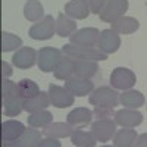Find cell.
<instances>
[{"label":"cell","instance_id":"6da1fadb","mask_svg":"<svg viewBox=\"0 0 147 147\" xmlns=\"http://www.w3.org/2000/svg\"><path fill=\"white\" fill-rule=\"evenodd\" d=\"M2 100L6 116H18L24 110V100L16 91V84L7 78H3L2 81Z\"/></svg>","mask_w":147,"mask_h":147},{"label":"cell","instance_id":"7a4b0ae2","mask_svg":"<svg viewBox=\"0 0 147 147\" xmlns=\"http://www.w3.org/2000/svg\"><path fill=\"white\" fill-rule=\"evenodd\" d=\"M62 53L72 59H78V60H106L107 55L100 52L99 49L94 47H84V46H75V44H65L62 46Z\"/></svg>","mask_w":147,"mask_h":147},{"label":"cell","instance_id":"3957f363","mask_svg":"<svg viewBox=\"0 0 147 147\" xmlns=\"http://www.w3.org/2000/svg\"><path fill=\"white\" fill-rule=\"evenodd\" d=\"M119 103V94L110 87H99L91 91L90 94V105L94 107L102 109H113Z\"/></svg>","mask_w":147,"mask_h":147},{"label":"cell","instance_id":"277c9868","mask_svg":"<svg viewBox=\"0 0 147 147\" xmlns=\"http://www.w3.org/2000/svg\"><path fill=\"white\" fill-rule=\"evenodd\" d=\"M62 59V50L55 47H43L40 49L37 56V63L40 71L43 72H53Z\"/></svg>","mask_w":147,"mask_h":147},{"label":"cell","instance_id":"5b68a950","mask_svg":"<svg viewBox=\"0 0 147 147\" xmlns=\"http://www.w3.org/2000/svg\"><path fill=\"white\" fill-rule=\"evenodd\" d=\"M137 81V77L131 69L128 68H115L110 74V85L116 90H129L134 87V84Z\"/></svg>","mask_w":147,"mask_h":147},{"label":"cell","instance_id":"8992f818","mask_svg":"<svg viewBox=\"0 0 147 147\" xmlns=\"http://www.w3.org/2000/svg\"><path fill=\"white\" fill-rule=\"evenodd\" d=\"M91 132L97 141L106 143L109 140H112L116 134V122L112 121L110 118H103L97 119L91 124Z\"/></svg>","mask_w":147,"mask_h":147},{"label":"cell","instance_id":"52a82bcc","mask_svg":"<svg viewBox=\"0 0 147 147\" xmlns=\"http://www.w3.org/2000/svg\"><path fill=\"white\" fill-rule=\"evenodd\" d=\"M56 32V21L52 15L44 16L41 21L30 28V37L32 40H49Z\"/></svg>","mask_w":147,"mask_h":147},{"label":"cell","instance_id":"ba28073f","mask_svg":"<svg viewBox=\"0 0 147 147\" xmlns=\"http://www.w3.org/2000/svg\"><path fill=\"white\" fill-rule=\"evenodd\" d=\"M128 10V0H106V5L100 12V19L103 22H115Z\"/></svg>","mask_w":147,"mask_h":147},{"label":"cell","instance_id":"9c48e42d","mask_svg":"<svg viewBox=\"0 0 147 147\" xmlns=\"http://www.w3.org/2000/svg\"><path fill=\"white\" fill-rule=\"evenodd\" d=\"M49 97H50V103L57 109H65L74 105V96L65 87L56 84L49 85Z\"/></svg>","mask_w":147,"mask_h":147},{"label":"cell","instance_id":"30bf717a","mask_svg":"<svg viewBox=\"0 0 147 147\" xmlns=\"http://www.w3.org/2000/svg\"><path fill=\"white\" fill-rule=\"evenodd\" d=\"M99 30L97 28H81L77 30L71 37L69 41L71 44L75 46H84V47H94L99 41Z\"/></svg>","mask_w":147,"mask_h":147},{"label":"cell","instance_id":"8fae6325","mask_svg":"<svg viewBox=\"0 0 147 147\" xmlns=\"http://www.w3.org/2000/svg\"><path fill=\"white\" fill-rule=\"evenodd\" d=\"M65 88L77 97H84L90 94L94 90V84L87 80V78H81V77H71L68 80H65Z\"/></svg>","mask_w":147,"mask_h":147},{"label":"cell","instance_id":"7c38bea8","mask_svg":"<svg viewBox=\"0 0 147 147\" xmlns=\"http://www.w3.org/2000/svg\"><path fill=\"white\" fill-rule=\"evenodd\" d=\"M24 131H25V127H24L22 122L13 121V119L5 121L2 124V141H3V146L9 147L10 143H13L18 138H21Z\"/></svg>","mask_w":147,"mask_h":147},{"label":"cell","instance_id":"4fadbf2b","mask_svg":"<svg viewBox=\"0 0 147 147\" xmlns=\"http://www.w3.org/2000/svg\"><path fill=\"white\" fill-rule=\"evenodd\" d=\"M97 47H99L100 52L106 55L118 52V49L121 47V38H119L118 32H115L113 30H103L99 35Z\"/></svg>","mask_w":147,"mask_h":147},{"label":"cell","instance_id":"5bb4252c","mask_svg":"<svg viewBox=\"0 0 147 147\" xmlns=\"http://www.w3.org/2000/svg\"><path fill=\"white\" fill-rule=\"evenodd\" d=\"M37 56H38V53L32 47H21L12 57V63L19 69H30L34 66Z\"/></svg>","mask_w":147,"mask_h":147},{"label":"cell","instance_id":"9a60e30c","mask_svg":"<svg viewBox=\"0 0 147 147\" xmlns=\"http://www.w3.org/2000/svg\"><path fill=\"white\" fill-rule=\"evenodd\" d=\"M115 122L121 127H128V128H134L140 125L143 122V115L138 112L137 109H122L118 110L115 113Z\"/></svg>","mask_w":147,"mask_h":147},{"label":"cell","instance_id":"2e32d148","mask_svg":"<svg viewBox=\"0 0 147 147\" xmlns=\"http://www.w3.org/2000/svg\"><path fill=\"white\" fill-rule=\"evenodd\" d=\"M91 118H93V112L87 107H77L71 110L66 116V122L72 127V128H82L85 125H88L91 122Z\"/></svg>","mask_w":147,"mask_h":147},{"label":"cell","instance_id":"e0dca14e","mask_svg":"<svg viewBox=\"0 0 147 147\" xmlns=\"http://www.w3.org/2000/svg\"><path fill=\"white\" fill-rule=\"evenodd\" d=\"M65 13L74 19H85L90 13L87 0H71L65 5Z\"/></svg>","mask_w":147,"mask_h":147},{"label":"cell","instance_id":"ac0fdd59","mask_svg":"<svg viewBox=\"0 0 147 147\" xmlns=\"http://www.w3.org/2000/svg\"><path fill=\"white\" fill-rule=\"evenodd\" d=\"M50 103V97H49V93L40 91L37 96L31 97L28 100H24V110H27L28 113L37 112V110H43L46 109Z\"/></svg>","mask_w":147,"mask_h":147},{"label":"cell","instance_id":"d6986e66","mask_svg":"<svg viewBox=\"0 0 147 147\" xmlns=\"http://www.w3.org/2000/svg\"><path fill=\"white\" fill-rule=\"evenodd\" d=\"M140 27V22L132 16H121L115 22H112V30L118 34H132Z\"/></svg>","mask_w":147,"mask_h":147},{"label":"cell","instance_id":"ffe728a7","mask_svg":"<svg viewBox=\"0 0 147 147\" xmlns=\"http://www.w3.org/2000/svg\"><path fill=\"white\" fill-rule=\"evenodd\" d=\"M119 102L122 106H125L128 109H138L144 105V96L137 91V90H125L122 94H119Z\"/></svg>","mask_w":147,"mask_h":147},{"label":"cell","instance_id":"44dd1931","mask_svg":"<svg viewBox=\"0 0 147 147\" xmlns=\"http://www.w3.org/2000/svg\"><path fill=\"white\" fill-rule=\"evenodd\" d=\"M97 71H99V65L94 60H75L74 75L90 80L97 74Z\"/></svg>","mask_w":147,"mask_h":147},{"label":"cell","instance_id":"7402d4cb","mask_svg":"<svg viewBox=\"0 0 147 147\" xmlns=\"http://www.w3.org/2000/svg\"><path fill=\"white\" fill-rule=\"evenodd\" d=\"M43 134L46 137H55V138H63L69 137L72 134V127L65 122H52L47 127H44Z\"/></svg>","mask_w":147,"mask_h":147},{"label":"cell","instance_id":"603a6c76","mask_svg":"<svg viewBox=\"0 0 147 147\" xmlns=\"http://www.w3.org/2000/svg\"><path fill=\"white\" fill-rule=\"evenodd\" d=\"M137 137L138 136H137L136 129H131L128 127H122V129H119L115 134L113 144L116 147H131V146H136Z\"/></svg>","mask_w":147,"mask_h":147},{"label":"cell","instance_id":"cb8c5ba5","mask_svg":"<svg viewBox=\"0 0 147 147\" xmlns=\"http://www.w3.org/2000/svg\"><path fill=\"white\" fill-rule=\"evenodd\" d=\"M77 31V24L74 22L68 15L59 13L56 19V32L59 37H71L74 32Z\"/></svg>","mask_w":147,"mask_h":147},{"label":"cell","instance_id":"d4e9b609","mask_svg":"<svg viewBox=\"0 0 147 147\" xmlns=\"http://www.w3.org/2000/svg\"><path fill=\"white\" fill-rule=\"evenodd\" d=\"M40 141H41V134L37 129H25L24 134L21 136V138H18L13 143H10L9 146H13V147H35V146H38Z\"/></svg>","mask_w":147,"mask_h":147},{"label":"cell","instance_id":"484cf974","mask_svg":"<svg viewBox=\"0 0 147 147\" xmlns=\"http://www.w3.org/2000/svg\"><path fill=\"white\" fill-rule=\"evenodd\" d=\"M74 68H75V60L65 55V57L60 59L59 65L53 71L55 78L56 80H68V78H71L72 74H74Z\"/></svg>","mask_w":147,"mask_h":147},{"label":"cell","instance_id":"4316f807","mask_svg":"<svg viewBox=\"0 0 147 147\" xmlns=\"http://www.w3.org/2000/svg\"><path fill=\"white\" fill-rule=\"evenodd\" d=\"M43 15H44V7L38 0H28L24 6V16L31 22L41 21Z\"/></svg>","mask_w":147,"mask_h":147},{"label":"cell","instance_id":"83f0119b","mask_svg":"<svg viewBox=\"0 0 147 147\" xmlns=\"http://www.w3.org/2000/svg\"><path fill=\"white\" fill-rule=\"evenodd\" d=\"M52 122H53V115L46 109L32 112L28 118V125L32 128H44L49 124H52Z\"/></svg>","mask_w":147,"mask_h":147},{"label":"cell","instance_id":"f1b7e54d","mask_svg":"<svg viewBox=\"0 0 147 147\" xmlns=\"http://www.w3.org/2000/svg\"><path fill=\"white\" fill-rule=\"evenodd\" d=\"M16 91H18V94H19V97L22 100H28V99H31V97L38 94L40 88H38V85H37L34 81L25 78V80H21L16 84Z\"/></svg>","mask_w":147,"mask_h":147},{"label":"cell","instance_id":"f546056e","mask_svg":"<svg viewBox=\"0 0 147 147\" xmlns=\"http://www.w3.org/2000/svg\"><path fill=\"white\" fill-rule=\"evenodd\" d=\"M71 141L77 147H94L96 146V138L93 132H85L81 129H75L71 134Z\"/></svg>","mask_w":147,"mask_h":147},{"label":"cell","instance_id":"4dcf8cb0","mask_svg":"<svg viewBox=\"0 0 147 147\" xmlns=\"http://www.w3.org/2000/svg\"><path fill=\"white\" fill-rule=\"evenodd\" d=\"M22 46V38L15 34H10V32H6L3 31L2 32V52H12L15 49L21 47Z\"/></svg>","mask_w":147,"mask_h":147},{"label":"cell","instance_id":"1f68e13d","mask_svg":"<svg viewBox=\"0 0 147 147\" xmlns=\"http://www.w3.org/2000/svg\"><path fill=\"white\" fill-rule=\"evenodd\" d=\"M87 3H88V7H90V12L94 15H99L102 9L105 7L106 5V0H87Z\"/></svg>","mask_w":147,"mask_h":147},{"label":"cell","instance_id":"d6a6232c","mask_svg":"<svg viewBox=\"0 0 147 147\" xmlns=\"http://www.w3.org/2000/svg\"><path fill=\"white\" fill-rule=\"evenodd\" d=\"M60 147V143L57 140H55V137H47L46 140H41L38 143V147Z\"/></svg>","mask_w":147,"mask_h":147},{"label":"cell","instance_id":"836d02e7","mask_svg":"<svg viewBox=\"0 0 147 147\" xmlns=\"http://www.w3.org/2000/svg\"><path fill=\"white\" fill-rule=\"evenodd\" d=\"M110 110L112 109H102V107H94V112L93 115H96L99 119H103V118H110Z\"/></svg>","mask_w":147,"mask_h":147},{"label":"cell","instance_id":"e575fe53","mask_svg":"<svg viewBox=\"0 0 147 147\" xmlns=\"http://www.w3.org/2000/svg\"><path fill=\"white\" fill-rule=\"evenodd\" d=\"M2 75H3V78H9L12 75V68L7 62H5V60L2 62Z\"/></svg>","mask_w":147,"mask_h":147},{"label":"cell","instance_id":"d590c367","mask_svg":"<svg viewBox=\"0 0 147 147\" xmlns=\"http://www.w3.org/2000/svg\"><path fill=\"white\" fill-rule=\"evenodd\" d=\"M136 146H137V147H146V146H147V134H141L140 137H137Z\"/></svg>","mask_w":147,"mask_h":147}]
</instances>
